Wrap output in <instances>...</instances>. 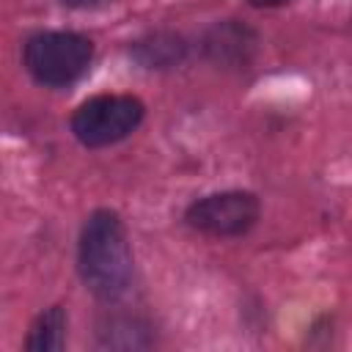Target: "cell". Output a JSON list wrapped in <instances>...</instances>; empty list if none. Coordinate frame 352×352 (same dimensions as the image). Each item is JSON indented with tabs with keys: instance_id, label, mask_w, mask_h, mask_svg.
<instances>
[{
	"instance_id": "1",
	"label": "cell",
	"mask_w": 352,
	"mask_h": 352,
	"mask_svg": "<svg viewBox=\"0 0 352 352\" xmlns=\"http://www.w3.org/2000/svg\"><path fill=\"white\" fill-rule=\"evenodd\" d=\"M80 275L99 300H118L132 283V253L116 212H94L80 236Z\"/></svg>"
},
{
	"instance_id": "2",
	"label": "cell",
	"mask_w": 352,
	"mask_h": 352,
	"mask_svg": "<svg viewBox=\"0 0 352 352\" xmlns=\"http://www.w3.org/2000/svg\"><path fill=\"white\" fill-rule=\"evenodd\" d=\"M94 47L85 36L69 30L36 33L25 44V69L41 85L60 88L85 74Z\"/></svg>"
},
{
	"instance_id": "3",
	"label": "cell",
	"mask_w": 352,
	"mask_h": 352,
	"mask_svg": "<svg viewBox=\"0 0 352 352\" xmlns=\"http://www.w3.org/2000/svg\"><path fill=\"white\" fill-rule=\"evenodd\" d=\"M143 121V104L126 94H99L82 102L72 116L74 138L88 148L124 140Z\"/></svg>"
},
{
	"instance_id": "4",
	"label": "cell",
	"mask_w": 352,
	"mask_h": 352,
	"mask_svg": "<svg viewBox=\"0 0 352 352\" xmlns=\"http://www.w3.org/2000/svg\"><path fill=\"white\" fill-rule=\"evenodd\" d=\"M187 226L209 236H239L258 220V201L250 192H214L190 204L184 214Z\"/></svg>"
},
{
	"instance_id": "5",
	"label": "cell",
	"mask_w": 352,
	"mask_h": 352,
	"mask_svg": "<svg viewBox=\"0 0 352 352\" xmlns=\"http://www.w3.org/2000/svg\"><path fill=\"white\" fill-rule=\"evenodd\" d=\"M63 336H66V314L63 308H50L44 311L36 324L30 327L28 333V341H25V349L30 352H55L63 346Z\"/></svg>"
},
{
	"instance_id": "6",
	"label": "cell",
	"mask_w": 352,
	"mask_h": 352,
	"mask_svg": "<svg viewBox=\"0 0 352 352\" xmlns=\"http://www.w3.org/2000/svg\"><path fill=\"white\" fill-rule=\"evenodd\" d=\"M63 3L72 6V8H96V6H104L110 0H63Z\"/></svg>"
},
{
	"instance_id": "7",
	"label": "cell",
	"mask_w": 352,
	"mask_h": 352,
	"mask_svg": "<svg viewBox=\"0 0 352 352\" xmlns=\"http://www.w3.org/2000/svg\"><path fill=\"white\" fill-rule=\"evenodd\" d=\"M250 6H258V8H272V6H283L289 0H248Z\"/></svg>"
}]
</instances>
